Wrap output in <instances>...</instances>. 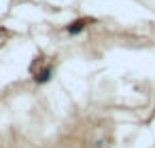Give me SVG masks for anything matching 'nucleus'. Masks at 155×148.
<instances>
[{"mask_svg": "<svg viewBox=\"0 0 155 148\" xmlns=\"http://www.w3.org/2000/svg\"><path fill=\"white\" fill-rule=\"evenodd\" d=\"M87 24H89V19H77V21H72V24L66 28V32H68V34H79V32H83V30L87 28Z\"/></svg>", "mask_w": 155, "mask_h": 148, "instance_id": "f257e3e1", "label": "nucleus"}, {"mask_svg": "<svg viewBox=\"0 0 155 148\" xmlns=\"http://www.w3.org/2000/svg\"><path fill=\"white\" fill-rule=\"evenodd\" d=\"M51 74H53V68L49 66V68H43L36 76H34V80L38 83V85H43V83H49L51 80Z\"/></svg>", "mask_w": 155, "mask_h": 148, "instance_id": "f03ea898", "label": "nucleus"}]
</instances>
